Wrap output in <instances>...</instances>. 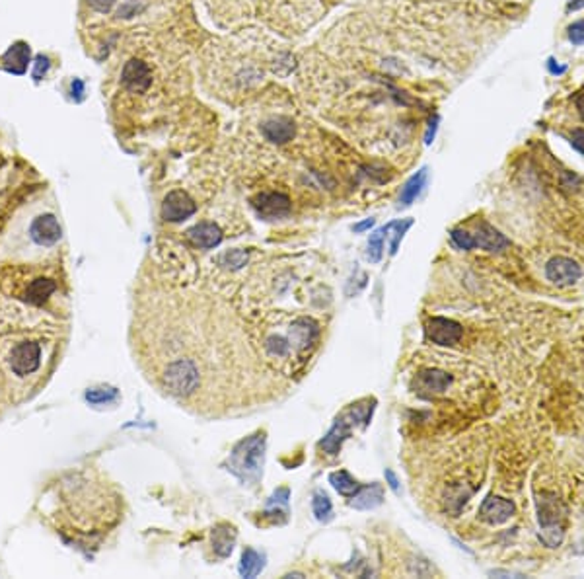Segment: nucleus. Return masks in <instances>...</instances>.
<instances>
[{
    "mask_svg": "<svg viewBox=\"0 0 584 579\" xmlns=\"http://www.w3.org/2000/svg\"><path fill=\"white\" fill-rule=\"evenodd\" d=\"M546 277L557 287L575 285L576 281L583 277V267L571 257L555 256L546 264Z\"/></svg>",
    "mask_w": 584,
    "mask_h": 579,
    "instance_id": "6",
    "label": "nucleus"
},
{
    "mask_svg": "<svg viewBox=\"0 0 584 579\" xmlns=\"http://www.w3.org/2000/svg\"><path fill=\"white\" fill-rule=\"evenodd\" d=\"M312 509H314L316 519L321 522H328L331 517H333V507H331L330 497L323 494V492H318V494L314 495V499H312Z\"/></svg>",
    "mask_w": 584,
    "mask_h": 579,
    "instance_id": "26",
    "label": "nucleus"
},
{
    "mask_svg": "<svg viewBox=\"0 0 584 579\" xmlns=\"http://www.w3.org/2000/svg\"><path fill=\"white\" fill-rule=\"evenodd\" d=\"M29 63V47L26 43H14L12 47L4 53L2 57V67L10 70V73H16V75H22L26 68H28Z\"/></svg>",
    "mask_w": 584,
    "mask_h": 579,
    "instance_id": "17",
    "label": "nucleus"
},
{
    "mask_svg": "<svg viewBox=\"0 0 584 579\" xmlns=\"http://www.w3.org/2000/svg\"><path fill=\"white\" fill-rule=\"evenodd\" d=\"M424 183H427V170L423 168V170H419L407 180L404 190H401V195H399V203L401 205H411L419 197V193L423 191Z\"/></svg>",
    "mask_w": 584,
    "mask_h": 579,
    "instance_id": "22",
    "label": "nucleus"
},
{
    "mask_svg": "<svg viewBox=\"0 0 584 579\" xmlns=\"http://www.w3.org/2000/svg\"><path fill=\"white\" fill-rule=\"evenodd\" d=\"M384 240H386V230L384 227L378 228L374 234H370V240H368V260L372 264H378L382 260V254H384Z\"/></svg>",
    "mask_w": 584,
    "mask_h": 579,
    "instance_id": "27",
    "label": "nucleus"
},
{
    "mask_svg": "<svg viewBox=\"0 0 584 579\" xmlns=\"http://www.w3.org/2000/svg\"><path fill=\"white\" fill-rule=\"evenodd\" d=\"M581 8H584V0H569L567 2V12H576Z\"/></svg>",
    "mask_w": 584,
    "mask_h": 579,
    "instance_id": "38",
    "label": "nucleus"
},
{
    "mask_svg": "<svg viewBox=\"0 0 584 579\" xmlns=\"http://www.w3.org/2000/svg\"><path fill=\"white\" fill-rule=\"evenodd\" d=\"M549 68H551V73H555V75H561V73H565V67H559V65H553V61H549Z\"/></svg>",
    "mask_w": 584,
    "mask_h": 579,
    "instance_id": "41",
    "label": "nucleus"
},
{
    "mask_svg": "<svg viewBox=\"0 0 584 579\" xmlns=\"http://www.w3.org/2000/svg\"><path fill=\"white\" fill-rule=\"evenodd\" d=\"M386 480L394 492H399V480H397V476L394 474V470H386Z\"/></svg>",
    "mask_w": 584,
    "mask_h": 579,
    "instance_id": "35",
    "label": "nucleus"
},
{
    "mask_svg": "<svg viewBox=\"0 0 584 579\" xmlns=\"http://www.w3.org/2000/svg\"><path fill=\"white\" fill-rule=\"evenodd\" d=\"M316 336H318V326L312 320H308V318H300L292 326V333L289 342H294V345L298 349H306L316 340Z\"/></svg>",
    "mask_w": 584,
    "mask_h": 579,
    "instance_id": "19",
    "label": "nucleus"
},
{
    "mask_svg": "<svg viewBox=\"0 0 584 579\" xmlns=\"http://www.w3.org/2000/svg\"><path fill=\"white\" fill-rule=\"evenodd\" d=\"M247 252L245 250H228L224 254L218 256V264L226 269H232V271H238L247 264Z\"/></svg>",
    "mask_w": 584,
    "mask_h": 579,
    "instance_id": "25",
    "label": "nucleus"
},
{
    "mask_svg": "<svg viewBox=\"0 0 584 579\" xmlns=\"http://www.w3.org/2000/svg\"><path fill=\"white\" fill-rule=\"evenodd\" d=\"M121 82L127 90L131 92H146L148 86L152 84V70L151 67L141 61V59H131L129 63H125L121 73Z\"/></svg>",
    "mask_w": 584,
    "mask_h": 579,
    "instance_id": "10",
    "label": "nucleus"
},
{
    "mask_svg": "<svg viewBox=\"0 0 584 579\" xmlns=\"http://www.w3.org/2000/svg\"><path fill=\"white\" fill-rule=\"evenodd\" d=\"M516 513V505L510 499L499 497V495H489L483 499L479 507V519L487 525H502L507 522Z\"/></svg>",
    "mask_w": 584,
    "mask_h": 579,
    "instance_id": "11",
    "label": "nucleus"
},
{
    "mask_svg": "<svg viewBox=\"0 0 584 579\" xmlns=\"http://www.w3.org/2000/svg\"><path fill=\"white\" fill-rule=\"evenodd\" d=\"M450 238H452V242L460 248V250H473V238H471V234L468 230H463V228H454L452 232H450Z\"/></svg>",
    "mask_w": 584,
    "mask_h": 579,
    "instance_id": "30",
    "label": "nucleus"
},
{
    "mask_svg": "<svg viewBox=\"0 0 584 579\" xmlns=\"http://www.w3.org/2000/svg\"><path fill=\"white\" fill-rule=\"evenodd\" d=\"M569 39L573 43H584V20H578V22H573L569 26Z\"/></svg>",
    "mask_w": 584,
    "mask_h": 579,
    "instance_id": "31",
    "label": "nucleus"
},
{
    "mask_svg": "<svg viewBox=\"0 0 584 579\" xmlns=\"http://www.w3.org/2000/svg\"><path fill=\"white\" fill-rule=\"evenodd\" d=\"M82 94H84V82L76 78L75 82H72V96H76V98H82Z\"/></svg>",
    "mask_w": 584,
    "mask_h": 579,
    "instance_id": "37",
    "label": "nucleus"
},
{
    "mask_svg": "<svg viewBox=\"0 0 584 579\" xmlns=\"http://www.w3.org/2000/svg\"><path fill=\"white\" fill-rule=\"evenodd\" d=\"M162 379H164L166 390L179 398L191 396L199 389V382H201L197 365L191 359H178V361L170 363L168 369L164 370Z\"/></svg>",
    "mask_w": 584,
    "mask_h": 579,
    "instance_id": "5",
    "label": "nucleus"
},
{
    "mask_svg": "<svg viewBox=\"0 0 584 579\" xmlns=\"http://www.w3.org/2000/svg\"><path fill=\"white\" fill-rule=\"evenodd\" d=\"M10 373L18 379L36 375L43 365V343L39 340H22L10 347L6 355Z\"/></svg>",
    "mask_w": 584,
    "mask_h": 579,
    "instance_id": "4",
    "label": "nucleus"
},
{
    "mask_svg": "<svg viewBox=\"0 0 584 579\" xmlns=\"http://www.w3.org/2000/svg\"><path fill=\"white\" fill-rule=\"evenodd\" d=\"M254 207L259 217L275 220V218L286 217L291 213V200H289V195L279 193V191H265L255 197Z\"/></svg>",
    "mask_w": 584,
    "mask_h": 579,
    "instance_id": "8",
    "label": "nucleus"
},
{
    "mask_svg": "<svg viewBox=\"0 0 584 579\" xmlns=\"http://www.w3.org/2000/svg\"><path fill=\"white\" fill-rule=\"evenodd\" d=\"M411 225H413V220L407 218V220H394V223H390L387 227H384L386 238H390V254H392V256H396L397 248H399L401 240L406 236L407 228L411 227Z\"/></svg>",
    "mask_w": 584,
    "mask_h": 579,
    "instance_id": "24",
    "label": "nucleus"
},
{
    "mask_svg": "<svg viewBox=\"0 0 584 579\" xmlns=\"http://www.w3.org/2000/svg\"><path fill=\"white\" fill-rule=\"evenodd\" d=\"M236 542V531L228 525H220L213 532V548L217 552L220 558H228L232 550H234Z\"/></svg>",
    "mask_w": 584,
    "mask_h": 579,
    "instance_id": "20",
    "label": "nucleus"
},
{
    "mask_svg": "<svg viewBox=\"0 0 584 579\" xmlns=\"http://www.w3.org/2000/svg\"><path fill=\"white\" fill-rule=\"evenodd\" d=\"M265 349H267V353H269L271 357H284L286 353L291 352V343H289V340H284V338L273 336V338H269V340L265 342Z\"/></svg>",
    "mask_w": 584,
    "mask_h": 579,
    "instance_id": "28",
    "label": "nucleus"
},
{
    "mask_svg": "<svg viewBox=\"0 0 584 579\" xmlns=\"http://www.w3.org/2000/svg\"><path fill=\"white\" fill-rule=\"evenodd\" d=\"M261 131H263L267 141H271L275 144H284L292 141V137L296 133V127L289 117H275V119H269L267 123H263Z\"/></svg>",
    "mask_w": 584,
    "mask_h": 579,
    "instance_id": "16",
    "label": "nucleus"
},
{
    "mask_svg": "<svg viewBox=\"0 0 584 579\" xmlns=\"http://www.w3.org/2000/svg\"><path fill=\"white\" fill-rule=\"evenodd\" d=\"M473 238V248H481L487 252H502L510 246V240L505 234H500L495 227H491L489 223L481 220L477 225L475 234H471Z\"/></svg>",
    "mask_w": 584,
    "mask_h": 579,
    "instance_id": "13",
    "label": "nucleus"
},
{
    "mask_svg": "<svg viewBox=\"0 0 584 579\" xmlns=\"http://www.w3.org/2000/svg\"><path fill=\"white\" fill-rule=\"evenodd\" d=\"M434 131H436V117H434L433 121L429 123V129H427V135H424V143H433V137H434Z\"/></svg>",
    "mask_w": 584,
    "mask_h": 579,
    "instance_id": "36",
    "label": "nucleus"
},
{
    "mask_svg": "<svg viewBox=\"0 0 584 579\" xmlns=\"http://www.w3.org/2000/svg\"><path fill=\"white\" fill-rule=\"evenodd\" d=\"M364 402H358V404H353L349 409H345L341 414L339 418L335 419L333 428L330 429V433L323 437L320 441V449H323L328 455H337L341 449V443L351 435L353 428L357 426L358 421H362L364 426L370 423V418H372V412H374V400L370 402V406H362Z\"/></svg>",
    "mask_w": 584,
    "mask_h": 579,
    "instance_id": "3",
    "label": "nucleus"
},
{
    "mask_svg": "<svg viewBox=\"0 0 584 579\" xmlns=\"http://www.w3.org/2000/svg\"><path fill=\"white\" fill-rule=\"evenodd\" d=\"M187 240L193 246L203 248V250H210L220 244L222 240V230L215 225V223H199L193 228L187 230Z\"/></svg>",
    "mask_w": 584,
    "mask_h": 579,
    "instance_id": "15",
    "label": "nucleus"
},
{
    "mask_svg": "<svg viewBox=\"0 0 584 579\" xmlns=\"http://www.w3.org/2000/svg\"><path fill=\"white\" fill-rule=\"evenodd\" d=\"M330 482L341 495H351V497H353V495L357 494L358 490L362 488V486L358 484L357 480H355V478L347 472V470L333 472V474L330 476Z\"/></svg>",
    "mask_w": 584,
    "mask_h": 579,
    "instance_id": "23",
    "label": "nucleus"
},
{
    "mask_svg": "<svg viewBox=\"0 0 584 579\" xmlns=\"http://www.w3.org/2000/svg\"><path fill=\"white\" fill-rule=\"evenodd\" d=\"M195 211H197L195 201L181 190L170 191L162 203V218L168 223H181L191 215H195Z\"/></svg>",
    "mask_w": 584,
    "mask_h": 579,
    "instance_id": "7",
    "label": "nucleus"
},
{
    "mask_svg": "<svg viewBox=\"0 0 584 579\" xmlns=\"http://www.w3.org/2000/svg\"><path fill=\"white\" fill-rule=\"evenodd\" d=\"M382 499H384V490H382V486L374 482L368 488H360L357 494L353 495L351 507H355V509H374L382 504Z\"/></svg>",
    "mask_w": 584,
    "mask_h": 579,
    "instance_id": "18",
    "label": "nucleus"
},
{
    "mask_svg": "<svg viewBox=\"0 0 584 579\" xmlns=\"http://www.w3.org/2000/svg\"><path fill=\"white\" fill-rule=\"evenodd\" d=\"M565 505L561 504L555 495L547 494V492L539 495V499H537V521L541 527L539 541L544 542L547 548H557L563 542V536H565L563 519H565Z\"/></svg>",
    "mask_w": 584,
    "mask_h": 579,
    "instance_id": "2",
    "label": "nucleus"
},
{
    "mask_svg": "<svg viewBox=\"0 0 584 579\" xmlns=\"http://www.w3.org/2000/svg\"><path fill=\"white\" fill-rule=\"evenodd\" d=\"M424 332H427V338L433 343H436V345H454V343H458L462 340L463 328L458 322L450 320V318L436 316V318L429 320Z\"/></svg>",
    "mask_w": 584,
    "mask_h": 579,
    "instance_id": "9",
    "label": "nucleus"
},
{
    "mask_svg": "<svg viewBox=\"0 0 584 579\" xmlns=\"http://www.w3.org/2000/svg\"><path fill=\"white\" fill-rule=\"evenodd\" d=\"M265 456V435L255 433L247 437L242 443H238L230 455V472L236 474L242 482L257 480L261 474Z\"/></svg>",
    "mask_w": 584,
    "mask_h": 579,
    "instance_id": "1",
    "label": "nucleus"
},
{
    "mask_svg": "<svg viewBox=\"0 0 584 579\" xmlns=\"http://www.w3.org/2000/svg\"><path fill=\"white\" fill-rule=\"evenodd\" d=\"M575 105H576V110H578V115H581V119L584 121V92H581V94L576 96Z\"/></svg>",
    "mask_w": 584,
    "mask_h": 579,
    "instance_id": "39",
    "label": "nucleus"
},
{
    "mask_svg": "<svg viewBox=\"0 0 584 579\" xmlns=\"http://www.w3.org/2000/svg\"><path fill=\"white\" fill-rule=\"evenodd\" d=\"M86 2H88V6L94 8L95 12H104L105 14V12H109V10L114 8L117 0H86Z\"/></svg>",
    "mask_w": 584,
    "mask_h": 579,
    "instance_id": "33",
    "label": "nucleus"
},
{
    "mask_svg": "<svg viewBox=\"0 0 584 579\" xmlns=\"http://www.w3.org/2000/svg\"><path fill=\"white\" fill-rule=\"evenodd\" d=\"M265 568V556L254 548H245L240 562V576L242 578H255Z\"/></svg>",
    "mask_w": 584,
    "mask_h": 579,
    "instance_id": "21",
    "label": "nucleus"
},
{
    "mask_svg": "<svg viewBox=\"0 0 584 579\" xmlns=\"http://www.w3.org/2000/svg\"><path fill=\"white\" fill-rule=\"evenodd\" d=\"M372 225H374V218H368V220H364V223L357 225V227H355V230H357V232H362V230H367V228H370Z\"/></svg>",
    "mask_w": 584,
    "mask_h": 579,
    "instance_id": "40",
    "label": "nucleus"
},
{
    "mask_svg": "<svg viewBox=\"0 0 584 579\" xmlns=\"http://www.w3.org/2000/svg\"><path fill=\"white\" fill-rule=\"evenodd\" d=\"M117 398V390L115 389H92L86 392V400L92 404H104Z\"/></svg>",
    "mask_w": 584,
    "mask_h": 579,
    "instance_id": "29",
    "label": "nucleus"
},
{
    "mask_svg": "<svg viewBox=\"0 0 584 579\" xmlns=\"http://www.w3.org/2000/svg\"><path fill=\"white\" fill-rule=\"evenodd\" d=\"M49 70V57H43V55H39L38 59H36V68H33V76L36 78H41V75H45Z\"/></svg>",
    "mask_w": 584,
    "mask_h": 579,
    "instance_id": "34",
    "label": "nucleus"
},
{
    "mask_svg": "<svg viewBox=\"0 0 584 579\" xmlns=\"http://www.w3.org/2000/svg\"><path fill=\"white\" fill-rule=\"evenodd\" d=\"M29 236L33 238L41 246H53L61 238V225L55 218V215H41L29 228Z\"/></svg>",
    "mask_w": 584,
    "mask_h": 579,
    "instance_id": "14",
    "label": "nucleus"
},
{
    "mask_svg": "<svg viewBox=\"0 0 584 579\" xmlns=\"http://www.w3.org/2000/svg\"><path fill=\"white\" fill-rule=\"evenodd\" d=\"M571 144H573V149H575L576 152H581L584 156V129H573V133H571Z\"/></svg>",
    "mask_w": 584,
    "mask_h": 579,
    "instance_id": "32",
    "label": "nucleus"
},
{
    "mask_svg": "<svg viewBox=\"0 0 584 579\" xmlns=\"http://www.w3.org/2000/svg\"><path fill=\"white\" fill-rule=\"evenodd\" d=\"M452 382V377L448 373L438 369H427L421 370L415 379V390L421 396H433V394H440L448 389V384Z\"/></svg>",
    "mask_w": 584,
    "mask_h": 579,
    "instance_id": "12",
    "label": "nucleus"
}]
</instances>
